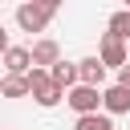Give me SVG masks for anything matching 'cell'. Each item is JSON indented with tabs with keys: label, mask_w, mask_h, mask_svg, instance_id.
<instances>
[{
	"label": "cell",
	"mask_w": 130,
	"mask_h": 130,
	"mask_svg": "<svg viewBox=\"0 0 130 130\" xmlns=\"http://www.w3.org/2000/svg\"><path fill=\"white\" fill-rule=\"evenodd\" d=\"M57 61H61V45L57 41H49V37L32 41V69H53Z\"/></svg>",
	"instance_id": "5"
},
{
	"label": "cell",
	"mask_w": 130,
	"mask_h": 130,
	"mask_svg": "<svg viewBox=\"0 0 130 130\" xmlns=\"http://www.w3.org/2000/svg\"><path fill=\"white\" fill-rule=\"evenodd\" d=\"M118 85H126V89H130V65H126V69H118Z\"/></svg>",
	"instance_id": "12"
},
{
	"label": "cell",
	"mask_w": 130,
	"mask_h": 130,
	"mask_svg": "<svg viewBox=\"0 0 130 130\" xmlns=\"http://www.w3.org/2000/svg\"><path fill=\"white\" fill-rule=\"evenodd\" d=\"M28 85H32V102L37 106H57L61 98H69V89H61L49 69H32L28 73Z\"/></svg>",
	"instance_id": "1"
},
{
	"label": "cell",
	"mask_w": 130,
	"mask_h": 130,
	"mask_svg": "<svg viewBox=\"0 0 130 130\" xmlns=\"http://www.w3.org/2000/svg\"><path fill=\"white\" fill-rule=\"evenodd\" d=\"M0 93L4 98H32V85H28V77H4Z\"/></svg>",
	"instance_id": "9"
},
{
	"label": "cell",
	"mask_w": 130,
	"mask_h": 130,
	"mask_svg": "<svg viewBox=\"0 0 130 130\" xmlns=\"http://www.w3.org/2000/svg\"><path fill=\"white\" fill-rule=\"evenodd\" d=\"M102 106H106V114H130V89L114 81V85L106 89V102H102Z\"/></svg>",
	"instance_id": "7"
},
{
	"label": "cell",
	"mask_w": 130,
	"mask_h": 130,
	"mask_svg": "<svg viewBox=\"0 0 130 130\" xmlns=\"http://www.w3.org/2000/svg\"><path fill=\"white\" fill-rule=\"evenodd\" d=\"M49 73H53V81H57L61 89H73V85H81V69H77L73 61H57Z\"/></svg>",
	"instance_id": "8"
},
{
	"label": "cell",
	"mask_w": 130,
	"mask_h": 130,
	"mask_svg": "<svg viewBox=\"0 0 130 130\" xmlns=\"http://www.w3.org/2000/svg\"><path fill=\"white\" fill-rule=\"evenodd\" d=\"M73 130H114V122H110V114H85V118H77Z\"/></svg>",
	"instance_id": "10"
},
{
	"label": "cell",
	"mask_w": 130,
	"mask_h": 130,
	"mask_svg": "<svg viewBox=\"0 0 130 130\" xmlns=\"http://www.w3.org/2000/svg\"><path fill=\"white\" fill-rule=\"evenodd\" d=\"M65 102L77 110V118H85V114H98V106L106 102V89H93V85H73Z\"/></svg>",
	"instance_id": "3"
},
{
	"label": "cell",
	"mask_w": 130,
	"mask_h": 130,
	"mask_svg": "<svg viewBox=\"0 0 130 130\" xmlns=\"http://www.w3.org/2000/svg\"><path fill=\"white\" fill-rule=\"evenodd\" d=\"M98 57H102V65L110 69H126L130 61H126V41L122 37H114V32H102V45H98Z\"/></svg>",
	"instance_id": "4"
},
{
	"label": "cell",
	"mask_w": 130,
	"mask_h": 130,
	"mask_svg": "<svg viewBox=\"0 0 130 130\" xmlns=\"http://www.w3.org/2000/svg\"><path fill=\"white\" fill-rule=\"evenodd\" d=\"M77 69H81V85L102 89V81H106V65H102V57H98V53H93V57H81V61H77Z\"/></svg>",
	"instance_id": "6"
},
{
	"label": "cell",
	"mask_w": 130,
	"mask_h": 130,
	"mask_svg": "<svg viewBox=\"0 0 130 130\" xmlns=\"http://www.w3.org/2000/svg\"><path fill=\"white\" fill-rule=\"evenodd\" d=\"M53 16H57V4H20L16 8V24L24 32H41Z\"/></svg>",
	"instance_id": "2"
},
{
	"label": "cell",
	"mask_w": 130,
	"mask_h": 130,
	"mask_svg": "<svg viewBox=\"0 0 130 130\" xmlns=\"http://www.w3.org/2000/svg\"><path fill=\"white\" fill-rule=\"evenodd\" d=\"M110 32H114V37H122V41H130V8H122V12H114V16H110Z\"/></svg>",
	"instance_id": "11"
}]
</instances>
